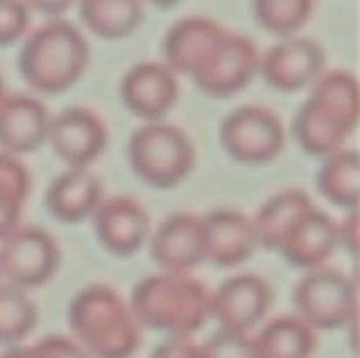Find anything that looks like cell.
Instances as JSON below:
<instances>
[{
	"label": "cell",
	"mask_w": 360,
	"mask_h": 358,
	"mask_svg": "<svg viewBox=\"0 0 360 358\" xmlns=\"http://www.w3.org/2000/svg\"><path fill=\"white\" fill-rule=\"evenodd\" d=\"M359 114L356 76L346 70L321 74L295 114L293 137L306 154L327 158L344 150L359 124Z\"/></svg>",
	"instance_id": "obj_1"
},
{
	"label": "cell",
	"mask_w": 360,
	"mask_h": 358,
	"mask_svg": "<svg viewBox=\"0 0 360 358\" xmlns=\"http://www.w3.org/2000/svg\"><path fill=\"white\" fill-rule=\"evenodd\" d=\"M131 312L139 327L190 338L211 319V293L190 274H152L131 293Z\"/></svg>",
	"instance_id": "obj_2"
},
{
	"label": "cell",
	"mask_w": 360,
	"mask_h": 358,
	"mask_svg": "<svg viewBox=\"0 0 360 358\" xmlns=\"http://www.w3.org/2000/svg\"><path fill=\"white\" fill-rule=\"evenodd\" d=\"M68 323L91 358H131L141 342L131 306L105 285L82 289L70 304Z\"/></svg>",
	"instance_id": "obj_3"
},
{
	"label": "cell",
	"mask_w": 360,
	"mask_h": 358,
	"mask_svg": "<svg viewBox=\"0 0 360 358\" xmlns=\"http://www.w3.org/2000/svg\"><path fill=\"white\" fill-rule=\"evenodd\" d=\"M91 57L84 34L65 19H51L21 44L17 68L40 93H61L78 82Z\"/></svg>",
	"instance_id": "obj_4"
},
{
	"label": "cell",
	"mask_w": 360,
	"mask_h": 358,
	"mask_svg": "<svg viewBox=\"0 0 360 358\" xmlns=\"http://www.w3.org/2000/svg\"><path fill=\"white\" fill-rule=\"evenodd\" d=\"M129 162L141 181L169 190L190 175L194 148L179 127L162 120L146 122L129 139Z\"/></svg>",
	"instance_id": "obj_5"
},
{
	"label": "cell",
	"mask_w": 360,
	"mask_h": 358,
	"mask_svg": "<svg viewBox=\"0 0 360 358\" xmlns=\"http://www.w3.org/2000/svg\"><path fill=\"white\" fill-rule=\"evenodd\" d=\"M293 304L314 331H335L356 319V285L338 270H310L293 291Z\"/></svg>",
	"instance_id": "obj_6"
},
{
	"label": "cell",
	"mask_w": 360,
	"mask_h": 358,
	"mask_svg": "<svg viewBox=\"0 0 360 358\" xmlns=\"http://www.w3.org/2000/svg\"><path fill=\"white\" fill-rule=\"evenodd\" d=\"M219 141L232 160L243 165H264L283 152L285 127L268 108L240 106L224 118Z\"/></svg>",
	"instance_id": "obj_7"
},
{
	"label": "cell",
	"mask_w": 360,
	"mask_h": 358,
	"mask_svg": "<svg viewBox=\"0 0 360 358\" xmlns=\"http://www.w3.org/2000/svg\"><path fill=\"white\" fill-rule=\"evenodd\" d=\"M259 57L262 55L249 36L226 30L196 68L192 80L209 97H230L255 78L259 72Z\"/></svg>",
	"instance_id": "obj_8"
},
{
	"label": "cell",
	"mask_w": 360,
	"mask_h": 358,
	"mask_svg": "<svg viewBox=\"0 0 360 358\" xmlns=\"http://www.w3.org/2000/svg\"><path fill=\"white\" fill-rule=\"evenodd\" d=\"M59 266V247L40 228H17L0 245V276L17 289L44 285Z\"/></svg>",
	"instance_id": "obj_9"
},
{
	"label": "cell",
	"mask_w": 360,
	"mask_h": 358,
	"mask_svg": "<svg viewBox=\"0 0 360 358\" xmlns=\"http://www.w3.org/2000/svg\"><path fill=\"white\" fill-rule=\"evenodd\" d=\"M46 141L70 169H89L108 146V127L91 108L74 106L51 118Z\"/></svg>",
	"instance_id": "obj_10"
},
{
	"label": "cell",
	"mask_w": 360,
	"mask_h": 358,
	"mask_svg": "<svg viewBox=\"0 0 360 358\" xmlns=\"http://www.w3.org/2000/svg\"><path fill=\"white\" fill-rule=\"evenodd\" d=\"M325 61L327 55L316 40L291 36L272 44L259 57V74L272 89L291 93L314 84L325 70Z\"/></svg>",
	"instance_id": "obj_11"
},
{
	"label": "cell",
	"mask_w": 360,
	"mask_h": 358,
	"mask_svg": "<svg viewBox=\"0 0 360 358\" xmlns=\"http://www.w3.org/2000/svg\"><path fill=\"white\" fill-rule=\"evenodd\" d=\"M120 99L135 116L158 122L179 99L177 74L162 61H139L122 76Z\"/></svg>",
	"instance_id": "obj_12"
},
{
	"label": "cell",
	"mask_w": 360,
	"mask_h": 358,
	"mask_svg": "<svg viewBox=\"0 0 360 358\" xmlns=\"http://www.w3.org/2000/svg\"><path fill=\"white\" fill-rule=\"evenodd\" d=\"M272 289L255 274H236L211 293V317L226 331L249 333L270 310Z\"/></svg>",
	"instance_id": "obj_13"
},
{
	"label": "cell",
	"mask_w": 360,
	"mask_h": 358,
	"mask_svg": "<svg viewBox=\"0 0 360 358\" xmlns=\"http://www.w3.org/2000/svg\"><path fill=\"white\" fill-rule=\"evenodd\" d=\"M97 241L114 255L137 253L150 234V215L133 196H112L101 200L93 215Z\"/></svg>",
	"instance_id": "obj_14"
},
{
	"label": "cell",
	"mask_w": 360,
	"mask_h": 358,
	"mask_svg": "<svg viewBox=\"0 0 360 358\" xmlns=\"http://www.w3.org/2000/svg\"><path fill=\"white\" fill-rule=\"evenodd\" d=\"M150 253L167 274H188L205 262L202 222L192 213L167 217L152 236Z\"/></svg>",
	"instance_id": "obj_15"
},
{
	"label": "cell",
	"mask_w": 360,
	"mask_h": 358,
	"mask_svg": "<svg viewBox=\"0 0 360 358\" xmlns=\"http://www.w3.org/2000/svg\"><path fill=\"white\" fill-rule=\"evenodd\" d=\"M202 222V243L205 260L221 268H234L247 262L259 247L253 222L232 209H219L205 217Z\"/></svg>",
	"instance_id": "obj_16"
},
{
	"label": "cell",
	"mask_w": 360,
	"mask_h": 358,
	"mask_svg": "<svg viewBox=\"0 0 360 358\" xmlns=\"http://www.w3.org/2000/svg\"><path fill=\"white\" fill-rule=\"evenodd\" d=\"M338 245V226L327 213L314 207L293 224V228L283 236L276 251L291 266L310 272L323 268Z\"/></svg>",
	"instance_id": "obj_17"
},
{
	"label": "cell",
	"mask_w": 360,
	"mask_h": 358,
	"mask_svg": "<svg viewBox=\"0 0 360 358\" xmlns=\"http://www.w3.org/2000/svg\"><path fill=\"white\" fill-rule=\"evenodd\" d=\"M46 106L30 95H6L0 103V150L13 156L34 152L46 141Z\"/></svg>",
	"instance_id": "obj_18"
},
{
	"label": "cell",
	"mask_w": 360,
	"mask_h": 358,
	"mask_svg": "<svg viewBox=\"0 0 360 358\" xmlns=\"http://www.w3.org/2000/svg\"><path fill=\"white\" fill-rule=\"evenodd\" d=\"M224 34L226 27L211 17H184L169 27L162 40L165 63L175 74L181 72L192 76Z\"/></svg>",
	"instance_id": "obj_19"
},
{
	"label": "cell",
	"mask_w": 360,
	"mask_h": 358,
	"mask_svg": "<svg viewBox=\"0 0 360 358\" xmlns=\"http://www.w3.org/2000/svg\"><path fill=\"white\" fill-rule=\"evenodd\" d=\"M46 209L63 224H78L95 215L103 200L101 181L89 169H68L46 190Z\"/></svg>",
	"instance_id": "obj_20"
},
{
	"label": "cell",
	"mask_w": 360,
	"mask_h": 358,
	"mask_svg": "<svg viewBox=\"0 0 360 358\" xmlns=\"http://www.w3.org/2000/svg\"><path fill=\"white\" fill-rule=\"evenodd\" d=\"M253 348L257 358H312L316 333L297 317H281L253 338Z\"/></svg>",
	"instance_id": "obj_21"
},
{
	"label": "cell",
	"mask_w": 360,
	"mask_h": 358,
	"mask_svg": "<svg viewBox=\"0 0 360 358\" xmlns=\"http://www.w3.org/2000/svg\"><path fill=\"white\" fill-rule=\"evenodd\" d=\"M312 209H314V203L302 190H285L272 196L270 200L264 203V207L251 219L255 234H257V243L266 249L276 251L283 236L293 228V224Z\"/></svg>",
	"instance_id": "obj_22"
},
{
	"label": "cell",
	"mask_w": 360,
	"mask_h": 358,
	"mask_svg": "<svg viewBox=\"0 0 360 358\" xmlns=\"http://www.w3.org/2000/svg\"><path fill=\"white\" fill-rule=\"evenodd\" d=\"M84 25L101 38H124L143 21L141 0H80Z\"/></svg>",
	"instance_id": "obj_23"
},
{
	"label": "cell",
	"mask_w": 360,
	"mask_h": 358,
	"mask_svg": "<svg viewBox=\"0 0 360 358\" xmlns=\"http://www.w3.org/2000/svg\"><path fill=\"white\" fill-rule=\"evenodd\" d=\"M316 184L329 203L356 211L360 200V160L356 150H340L327 156Z\"/></svg>",
	"instance_id": "obj_24"
},
{
	"label": "cell",
	"mask_w": 360,
	"mask_h": 358,
	"mask_svg": "<svg viewBox=\"0 0 360 358\" xmlns=\"http://www.w3.org/2000/svg\"><path fill=\"white\" fill-rule=\"evenodd\" d=\"M36 306L23 289L0 285V344L17 346L36 327Z\"/></svg>",
	"instance_id": "obj_25"
},
{
	"label": "cell",
	"mask_w": 360,
	"mask_h": 358,
	"mask_svg": "<svg viewBox=\"0 0 360 358\" xmlns=\"http://www.w3.org/2000/svg\"><path fill=\"white\" fill-rule=\"evenodd\" d=\"M314 13V0H253L257 23L281 38H291Z\"/></svg>",
	"instance_id": "obj_26"
},
{
	"label": "cell",
	"mask_w": 360,
	"mask_h": 358,
	"mask_svg": "<svg viewBox=\"0 0 360 358\" xmlns=\"http://www.w3.org/2000/svg\"><path fill=\"white\" fill-rule=\"evenodd\" d=\"M32 179L19 156L0 150V200L17 207H25Z\"/></svg>",
	"instance_id": "obj_27"
},
{
	"label": "cell",
	"mask_w": 360,
	"mask_h": 358,
	"mask_svg": "<svg viewBox=\"0 0 360 358\" xmlns=\"http://www.w3.org/2000/svg\"><path fill=\"white\" fill-rule=\"evenodd\" d=\"M200 358H257L253 338L249 333H234L219 329L211 340L200 344Z\"/></svg>",
	"instance_id": "obj_28"
},
{
	"label": "cell",
	"mask_w": 360,
	"mask_h": 358,
	"mask_svg": "<svg viewBox=\"0 0 360 358\" xmlns=\"http://www.w3.org/2000/svg\"><path fill=\"white\" fill-rule=\"evenodd\" d=\"M30 25V8L23 0H0V46L17 42Z\"/></svg>",
	"instance_id": "obj_29"
},
{
	"label": "cell",
	"mask_w": 360,
	"mask_h": 358,
	"mask_svg": "<svg viewBox=\"0 0 360 358\" xmlns=\"http://www.w3.org/2000/svg\"><path fill=\"white\" fill-rule=\"evenodd\" d=\"M36 358H91L74 340L61 335H49L32 346Z\"/></svg>",
	"instance_id": "obj_30"
},
{
	"label": "cell",
	"mask_w": 360,
	"mask_h": 358,
	"mask_svg": "<svg viewBox=\"0 0 360 358\" xmlns=\"http://www.w3.org/2000/svg\"><path fill=\"white\" fill-rule=\"evenodd\" d=\"M152 358H200V344L190 338H169L154 348Z\"/></svg>",
	"instance_id": "obj_31"
},
{
	"label": "cell",
	"mask_w": 360,
	"mask_h": 358,
	"mask_svg": "<svg viewBox=\"0 0 360 358\" xmlns=\"http://www.w3.org/2000/svg\"><path fill=\"white\" fill-rule=\"evenodd\" d=\"M338 243H344V247H348L350 253L356 251V243H359V215L356 211H350V217L338 226Z\"/></svg>",
	"instance_id": "obj_32"
},
{
	"label": "cell",
	"mask_w": 360,
	"mask_h": 358,
	"mask_svg": "<svg viewBox=\"0 0 360 358\" xmlns=\"http://www.w3.org/2000/svg\"><path fill=\"white\" fill-rule=\"evenodd\" d=\"M27 4V8H36L40 11L42 15H49V17H57L61 13H65L76 0H23Z\"/></svg>",
	"instance_id": "obj_33"
},
{
	"label": "cell",
	"mask_w": 360,
	"mask_h": 358,
	"mask_svg": "<svg viewBox=\"0 0 360 358\" xmlns=\"http://www.w3.org/2000/svg\"><path fill=\"white\" fill-rule=\"evenodd\" d=\"M0 358H36L32 348H21V346H13L8 348L4 354H0Z\"/></svg>",
	"instance_id": "obj_34"
},
{
	"label": "cell",
	"mask_w": 360,
	"mask_h": 358,
	"mask_svg": "<svg viewBox=\"0 0 360 358\" xmlns=\"http://www.w3.org/2000/svg\"><path fill=\"white\" fill-rule=\"evenodd\" d=\"M152 4H156V6H160V8H169V6H173V4H177L179 0H150Z\"/></svg>",
	"instance_id": "obj_35"
},
{
	"label": "cell",
	"mask_w": 360,
	"mask_h": 358,
	"mask_svg": "<svg viewBox=\"0 0 360 358\" xmlns=\"http://www.w3.org/2000/svg\"><path fill=\"white\" fill-rule=\"evenodd\" d=\"M6 99V91H4V82H2V78H0V103Z\"/></svg>",
	"instance_id": "obj_36"
}]
</instances>
